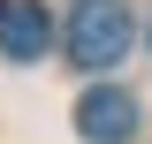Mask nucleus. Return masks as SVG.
Segmentation results:
<instances>
[{"mask_svg":"<svg viewBox=\"0 0 152 144\" xmlns=\"http://www.w3.org/2000/svg\"><path fill=\"white\" fill-rule=\"evenodd\" d=\"M129 38H137V23L122 0H76V15H69V61L76 68H91V76L114 68L129 53Z\"/></svg>","mask_w":152,"mask_h":144,"instance_id":"f257e3e1","label":"nucleus"},{"mask_svg":"<svg viewBox=\"0 0 152 144\" xmlns=\"http://www.w3.org/2000/svg\"><path fill=\"white\" fill-rule=\"evenodd\" d=\"M76 137L84 144H129L137 137V99L122 84H91L76 99Z\"/></svg>","mask_w":152,"mask_h":144,"instance_id":"f03ea898","label":"nucleus"},{"mask_svg":"<svg viewBox=\"0 0 152 144\" xmlns=\"http://www.w3.org/2000/svg\"><path fill=\"white\" fill-rule=\"evenodd\" d=\"M53 46V15L38 0H0V53L8 61H38Z\"/></svg>","mask_w":152,"mask_h":144,"instance_id":"7ed1b4c3","label":"nucleus"}]
</instances>
